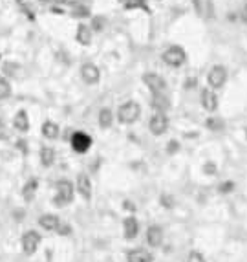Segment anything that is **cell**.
Segmentation results:
<instances>
[{
  "label": "cell",
  "instance_id": "obj_2",
  "mask_svg": "<svg viewBox=\"0 0 247 262\" xmlns=\"http://www.w3.org/2000/svg\"><path fill=\"white\" fill-rule=\"evenodd\" d=\"M141 116V106H139L136 101H127V103H123L117 110V119L121 123H125V125H132L136 123Z\"/></svg>",
  "mask_w": 247,
  "mask_h": 262
},
{
  "label": "cell",
  "instance_id": "obj_31",
  "mask_svg": "<svg viewBox=\"0 0 247 262\" xmlns=\"http://www.w3.org/2000/svg\"><path fill=\"white\" fill-rule=\"evenodd\" d=\"M94 26H96V28H99V30H101V26H102V20H99V18H96V22H94Z\"/></svg>",
  "mask_w": 247,
  "mask_h": 262
},
{
  "label": "cell",
  "instance_id": "obj_34",
  "mask_svg": "<svg viewBox=\"0 0 247 262\" xmlns=\"http://www.w3.org/2000/svg\"><path fill=\"white\" fill-rule=\"evenodd\" d=\"M246 138H247V128H246Z\"/></svg>",
  "mask_w": 247,
  "mask_h": 262
},
{
  "label": "cell",
  "instance_id": "obj_4",
  "mask_svg": "<svg viewBox=\"0 0 247 262\" xmlns=\"http://www.w3.org/2000/svg\"><path fill=\"white\" fill-rule=\"evenodd\" d=\"M41 240H43V237H41L39 233L33 231V229H28V231L22 235V238H20V244H22V250H24L26 255H33V253L39 250Z\"/></svg>",
  "mask_w": 247,
  "mask_h": 262
},
{
  "label": "cell",
  "instance_id": "obj_32",
  "mask_svg": "<svg viewBox=\"0 0 247 262\" xmlns=\"http://www.w3.org/2000/svg\"><path fill=\"white\" fill-rule=\"evenodd\" d=\"M48 2H53V4H64L66 0H48Z\"/></svg>",
  "mask_w": 247,
  "mask_h": 262
},
{
  "label": "cell",
  "instance_id": "obj_27",
  "mask_svg": "<svg viewBox=\"0 0 247 262\" xmlns=\"http://www.w3.org/2000/svg\"><path fill=\"white\" fill-rule=\"evenodd\" d=\"M203 171L207 172L209 176H212V174H216V172H218V167L212 163V161H207V163H205V167H203Z\"/></svg>",
  "mask_w": 247,
  "mask_h": 262
},
{
  "label": "cell",
  "instance_id": "obj_6",
  "mask_svg": "<svg viewBox=\"0 0 247 262\" xmlns=\"http://www.w3.org/2000/svg\"><path fill=\"white\" fill-rule=\"evenodd\" d=\"M148 127H150V132L154 136L165 134V132H167V128H169V117H167V114L156 112V114L150 117V123H148Z\"/></svg>",
  "mask_w": 247,
  "mask_h": 262
},
{
  "label": "cell",
  "instance_id": "obj_23",
  "mask_svg": "<svg viewBox=\"0 0 247 262\" xmlns=\"http://www.w3.org/2000/svg\"><path fill=\"white\" fill-rule=\"evenodd\" d=\"M207 128L212 130V132H222L223 128H225V121H223L222 117H209L207 119Z\"/></svg>",
  "mask_w": 247,
  "mask_h": 262
},
{
  "label": "cell",
  "instance_id": "obj_9",
  "mask_svg": "<svg viewBox=\"0 0 247 262\" xmlns=\"http://www.w3.org/2000/svg\"><path fill=\"white\" fill-rule=\"evenodd\" d=\"M207 79H209V85L212 88H222L225 85V81H227V72H225L223 66H212L209 75H207Z\"/></svg>",
  "mask_w": 247,
  "mask_h": 262
},
{
  "label": "cell",
  "instance_id": "obj_26",
  "mask_svg": "<svg viewBox=\"0 0 247 262\" xmlns=\"http://www.w3.org/2000/svg\"><path fill=\"white\" fill-rule=\"evenodd\" d=\"M233 189H235V183L233 182H223L222 185H220V193H223V195L233 193Z\"/></svg>",
  "mask_w": 247,
  "mask_h": 262
},
{
  "label": "cell",
  "instance_id": "obj_16",
  "mask_svg": "<svg viewBox=\"0 0 247 262\" xmlns=\"http://www.w3.org/2000/svg\"><path fill=\"white\" fill-rule=\"evenodd\" d=\"M123 231H125V238L127 240H134L139 233V222L134 216L125 218V222H123Z\"/></svg>",
  "mask_w": 247,
  "mask_h": 262
},
{
  "label": "cell",
  "instance_id": "obj_17",
  "mask_svg": "<svg viewBox=\"0 0 247 262\" xmlns=\"http://www.w3.org/2000/svg\"><path fill=\"white\" fill-rule=\"evenodd\" d=\"M13 127L17 128L18 132H28L30 130V117L26 114V110H18L15 117H13Z\"/></svg>",
  "mask_w": 247,
  "mask_h": 262
},
{
  "label": "cell",
  "instance_id": "obj_10",
  "mask_svg": "<svg viewBox=\"0 0 247 262\" xmlns=\"http://www.w3.org/2000/svg\"><path fill=\"white\" fill-rule=\"evenodd\" d=\"M60 218L57 216V214H51V213H48V214H43L41 218H39V226L43 227L44 231H57L60 227Z\"/></svg>",
  "mask_w": 247,
  "mask_h": 262
},
{
  "label": "cell",
  "instance_id": "obj_15",
  "mask_svg": "<svg viewBox=\"0 0 247 262\" xmlns=\"http://www.w3.org/2000/svg\"><path fill=\"white\" fill-rule=\"evenodd\" d=\"M127 261L128 262H152L154 261V257H152L150 251L136 248V250H130L127 253Z\"/></svg>",
  "mask_w": 247,
  "mask_h": 262
},
{
  "label": "cell",
  "instance_id": "obj_3",
  "mask_svg": "<svg viewBox=\"0 0 247 262\" xmlns=\"http://www.w3.org/2000/svg\"><path fill=\"white\" fill-rule=\"evenodd\" d=\"M187 59V55H185V50L181 48V46H170V48L165 50V53H163V61L165 64H169L172 68H178L181 66L183 62Z\"/></svg>",
  "mask_w": 247,
  "mask_h": 262
},
{
  "label": "cell",
  "instance_id": "obj_24",
  "mask_svg": "<svg viewBox=\"0 0 247 262\" xmlns=\"http://www.w3.org/2000/svg\"><path fill=\"white\" fill-rule=\"evenodd\" d=\"M9 96H11V85H9V81L0 77V101L7 99Z\"/></svg>",
  "mask_w": 247,
  "mask_h": 262
},
{
  "label": "cell",
  "instance_id": "obj_7",
  "mask_svg": "<svg viewBox=\"0 0 247 262\" xmlns=\"http://www.w3.org/2000/svg\"><path fill=\"white\" fill-rule=\"evenodd\" d=\"M143 83L150 88L152 94H161V92H165V88H167V81L163 79L161 75L152 73V72L143 75Z\"/></svg>",
  "mask_w": 247,
  "mask_h": 262
},
{
  "label": "cell",
  "instance_id": "obj_8",
  "mask_svg": "<svg viewBox=\"0 0 247 262\" xmlns=\"http://www.w3.org/2000/svg\"><path fill=\"white\" fill-rule=\"evenodd\" d=\"M81 77H83V81H85L86 85H96L97 81L101 79V72H99V68L96 64L85 62L81 66Z\"/></svg>",
  "mask_w": 247,
  "mask_h": 262
},
{
  "label": "cell",
  "instance_id": "obj_30",
  "mask_svg": "<svg viewBox=\"0 0 247 262\" xmlns=\"http://www.w3.org/2000/svg\"><path fill=\"white\" fill-rule=\"evenodd\" d=\"M4 138H6V125L0 119V140H4Z\"/></svg>",
  "mask_w": 247,
  "mask_h": 262
},
{
  "label": "cell",
  "instance_id": "obj_14",
  "mask_svg": "<svg viewBox=\"0 0 247 262\" xmlns=\"http://www.w3.org/2000/svg\"><path fill=\"white\" fill-rule=\"evenodd\" d=\"M201 105H203V108L207 112H214L218 108V98L211 88H203L201 90Z\"/></svg>",
  "mask_w": 247,
  "mask_h": 262
},
{
  "label": "cell",
  "instance_id": "obj_12",
  "mask_svg": "<svg viewBox=\"0 0 247 262\" xmlns=\"http://www.w3.org/2000/svg\"><path fill=\"white\" fill-rule=\"evenodd\" d=\"M163 229L159 226H150L147 229V242L150 248H159L163 244Z\"/></svg>",
  "mask_w": 247,
  "mask_h": 262
},
{
  "label": "cell",
  "instance_id": "obj_13",
  "mask_svg": "<svg viewBox=\"0 0 247 262\" xmlns=\"http://www.w3.org/2000/svg\"><path fill=\"white\" fill-rule=\"evenodd\" d=\"M152 108L156 112H161V114H167L170 108V99L165 96V92L161 94H152Z\"/></svg>",
  "mask_w": 247,
  "mask_h": 262
},
{
  "label": "cell",
  "instance_id": "obj_25",
  "mask_svg": "<svg viewBox=\"0 0 247 262\" xmlns=\"http://www.w3.org/2000/svg\"><path fill=\"white\" fill-rule=\"evenodd\" d=\"M185 262H207V259H205V255L201 253V251L193 250L187 255V261H185Z\"/></svg>",
  "mask_w": 247,
  "mask_h": 262
},
{
  "label": "cell",
  "instance_id": "obj_5",
  "mask_svg": "<svg viewBox=\"0 0 247 262\" xmlns=\"http://www.w3.org/2000/svg\"><path fill=\"white\" fill-rule=\"evenodd\" d=\"M70 143H72V149L75 151V153L79 154H85L88 149L92 147V138L86 132H73L72 134V140H70Z\"/></svg>",
  "mask_w": 247,
  "mask_h": 262
},
{
  "label": "cell",
  "instance_id": "obj_20",
  "mask_svg": "<svg viewBox=\"0 0 247 262\" xmlns=\"http://www.w3.org/2000/svg\"><path fill=\"white\" fill-rule=\"evenodd\" d=\"M75 39H77L79 44H83V46H88V44L92 43V28H88L86 24H81L77 28Z\"/></svg>",
  "mask_w": 247,
  "mask_h": 262
},
{
  "label": "cell",
  "instance_id": "obj_33",
  "mask_svg": "<svg viewBox=\"0 0 247 262\" xmlns=\"http://www.w3.org/2000/svg\"><path fill=\"white\" fill-rule=\"evenodd\" d=\"M244 20H246V22H247V7H246V9H244Z\"/></svg>",
  "mask_w": 247,
  "mask_h": 262
},
{
  "label": "cell",
  "instance_id": "obj_29",
  "mask_svg": "<svg viewBox=\"0 0 247 262\" xmlns=\"http://www.w3.org/2000/svg\"><path fill=\"white\" fill-rule=\"evenodd\" d=\"M145 4V0H128L127 6L128 7H136V6H143Z\"/></svg>",
  "mask_w": 247,
  "mask_h": 262
},
{
  "label": "cell",
  "instance_id": "obj_11",
  "mask_svg": "<svg viewBox=\"0 0 247 262\" xmlns=\"http://www.w3.org/2000/svg\"><path fill=\"white\" fill-rule=\"evenodd\" d=\"M75 187H77V193L83 196L85 200H90L92 198V182L85 172L77 176V183H75Z\"/></svg>",
  "mask_w": 247,
  "mask_h": 262
},
{
  "label": "cell",
  "instance_id": "obj_18",
  "mask_svg": "<svg viewBox=\"0 0 247 262\" xmlns=\"http://www.w3.org/2000/svg\"><path fill=\"white\" fill-rule=\"evenodd\" d=\"M41 132H43V136L46 138V140H57L59 138V132H60V128L59 125L55 121H44L43 123V127H41Z\"/></svg>",
  "mask_w": 247,
  "mask_h": 262
},
{
  "label": "cell",
  "instance_id": "obj_22",
  "mask_svg": "<svg viewBox=\"0 0 247 262\" xmlns=\"http://www.w3.org/2000/svg\"><path fill=\"white\" fill-rule=\"evenodd\" d=\"M99 127L101 128H110L112 127V123H114V114H112V110L110 108H102L99 112Z\"/></svg>",
  "mask_w": 247,
  "mask_h": 262
},
{
  "label": "cell",
  "instance_id": "obj_19",
  "mask_svg": "<svg viewBox=\"0 0 247 262\" xmlns=\"http://www.w3.org/2000/svg\"><path fill=\"white\" fill-rule=\"evenodd\" d=\"M37 189H39V180H35V178L28 180L26 185L22 187V198H24L26 202H33V198H35V195H37Z\"/></svg>",
  "mask_w": 247,
  "mask_h": 262
},
{
  "label": "cell",
  "instance_id": "obj_21",
  "mask_svg": "<svg viewBox=\"0 0 247 262\" xmlns=\"http://www.w3.org/2000/svg\"><path fill=\"white\" fill-rule=\"evenodd\" d=\"M53 163H55V151L51 147H43L41 149V165L48 169Z\"/></svg>",
  "mask_w": 247,
  "mask_h": 262
},
{
  "label": "cell",
  "instance_id": "obj_1",
  "mask_svg": "<svg viewBox=\"0 0 247 262\" xmlns=\"http://www.w3.org/2000/svg\"><path fill=\"white\" fill-rule=\"evenodd\" d=\"M73 196H75V187L70 180H59L55 183V198L53 204L57 208H66L68 204L73 202Z\"/></svg>",
  "mask_w": 247,
  "mask_h": 262
},
{
  "label": "cell",
  "instance_id": "obj_28",
  "mask_svg": "<svg viewBox=\"0 0 247 262\" xmlns=\"http://www.w3.org/2000/svg\"><path fill=\"white\" fill-rule=\"evenodd\" d=\"M169 149H167V153L169 154H176L178 153V149H180V143H178V141H169Z\"/></svg>",
  "mask_w": 247,
  "mask_h": 262
}]
</instances>
